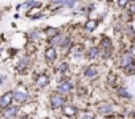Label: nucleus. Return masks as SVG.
Masks as SVG:
<instances>
[{"label": "nucleus", "instance_id": "nucleus-17", "mask_svg": "<svg viewBox=\"0 0 135 119\" xmlns=\"http://www.w3.org/2000/svg\"><path fill=\"white\" fill-rule=\"evenodd\" d=\"M84 76H85L86 78H94V77H97V76H98V68H97L95 65L88 66V68L85 69V72H84Z\"/></svg>", "mask_w": 135, "mask_h": 119}, {"label": "nucleus", "instance_id": "nucleus-28", "mask_svg": "<svg viewBox=\"0 0 135 119\" xmlns=\"http://www.w3.org/2000/svg\"><path fill=\"white\" fill-rule=\"evenodd\" d=\"M128 11H130L131 15H135V4H131V6L128 7Z\"/></svg>", "mask_w": 135, "mask_h": 119}, {"label": "nucleus", "instance_id": "nucleus-16", "mask_svg": "<svg viewBox=\"0 0 135 119\" xmlns=\"http://www.w3.org/2000/svg\"><path fill=\"white\" fill-rule=\"evenodd\" d=\"M41 31L37 29V28H33L28 32V38L31 40V42H36V41H40L41 40Z\"/></svg>", "mask_w": 135, "mask_h": 119}, {"label": "nucleus", "instance_id": "nucleus-25", "mask_svg": "<svg viewBox=\"0 0 135 119\" xmlns=\"http://www.w3.org/2000/svg\"><path fill=\"white\" fill-rule=\"evenodd\" d=\"M77 118H89V119H93V118H95V115L94 114H89V112H82V114L77 115Z\"/></svg>", "mask_w": 135, "mask_h": 119}, {"label": "nucleus", "instance_id": "nucleus-13", "mask_svg": "<svg viewBox=\"0 0 135 119\" xmlns=\"http://www.w3.org/2000/svg\"><path fill=\"white\" fill-rule=\"evenodd\" d=\"M97 112L101 115V116H107L113 112V106L110 103H101L97 108Z\"/></svg>", "mask_w": 135, "mask_h": 119}, {"label": "nucleus", "instance_id": "nucleus-19", "mask_svg": "<svg viewBox=\"0 0 135 119\" xmlns=\"http://www.w3.org/2000/svg\"><path fill=\"white\" fill-rule=\"evenodd\" d=\"M61 31L58 29V28H54V27H45L44 29H42V33L49 38V37H53V36H56V34H58Z\"/></svg>", "mask_w": 135, "mask_h": 119}, {"label": "nucleus", "instance_id": "nucleus-15", "mask_svg": "<svg viewBox=\"0 0 135 119\" xmlns=\"http://www.w3.org/2000/svg\"><path fill=\"white\" fill-rule=\"evenodd\" d=\"M131 62H134V56L131 54V52H126V53H123L122 57H120V62H119L120 68H126V66L130 65Z\"/></svg>", "mask_w": 135, "mask_h": 119}, {"label": "nucleus", "instance_id": "nucleus-18", "mask_svg": "<svg viewBox=\"0 0 135 119\" xmlns=\"http://www.w3.org/2000/svg\"><path fill=\"white\" fill-rule=\"evenodd\" d=\"M99 54L101 53H99V48L98 46H90L88 53H86V57H88V60H95V58H98Z\"/></svg>", "mask_w": 135, "mask_h": 119}, {"label": "nucleus", "instance_id": "nucleus-1", "mask_svg": "<svg viewBox=\"0 0 135 119\" xmlns=\"http://www.w3.org/2000/svg\"><path fill=\"white\" fill-rule=\"evenodd\" d=\"M12 95H13V102L16 105H20V106L25 105L27 102H29V98H31L29 91L25 87H23V86H19L15 90H12Z\"/></svg>", "mask_w": 135, "mask_h": 119}, {"label": "nucleus", "instance_id": "nucleus-9", "mask_svg": "<svg viewBox=\"0 0 135 119\" xmlns=\"http://www.w3.org/2000/svg\"><path fill=\"white\" fill-rule=\"evenodd\" d=\"M12 102H13L12 90H9V91H6L3 95H0V107H2V110H3V108H6L7 106H9Z\"/></svg>", "mask_w": 135, "mask_h": 119}, {"label": "nucleus", "instance_id": "nucleus-23", "mask_svg": "<svg viewBox=\"0 0 135 119\" xmlns=\"http://www.w3.org/2000/svg\"><path fill=\"white\" fill-rule=\"evenodd\" d=\"M117 93H118V95L119 97H123V98H131V94L127 91V89H124V87H119L118 90H117Z\"/></svg>", "mask_w": 135, "mask_h": 119}, {"label": "nucleus", "instance_id": "nucleus-20", "mask_svg": "<svg viewBox=\"0 0 135 119\" xmlns=\"http://www.w3.org/2000/svg\"><path fill=\"white\" fill-rule=\"evenodd\" d=\"M97 27H98V21L97 20H88L85 23V25H84V29L86 32H94L97 29Z\"/></svg>", "mask_w": 135, "mask_h": 119}, {"label": "nucleus", "instance_id": "nucleus-21", "mask_svg": "<svg viewBox=\"0 0 135 119\" xmlns=\"http://www.w3.org/2000/svg\"><path fill=\"white\" fill-rule=\"evenodd\" d=\"M68 70H69V64H68L66 61L60 62V64L57 65V68H56V72H57L58 74H64V73H66Z\"/></svg>", "mask_w": 135, "mask_h": 119}, {"label": "nucleus", "instance_id": "nucleus-31", "mask_svg": "<svg viewBox=\"0 0 135 119\" xmlns=\"http://www.w3.org/2000/svg\"><path fill=\"white\" fill-rule=\"evenodd\" d=\"M0 112H2V107H0Z\"/></svg>", "mask_w": 135, "mask_h": 119}, {"label": "nucleus", "instance_id": "nucleus-6", "mask_svg": "<svg viewBox=\"0 0 135 119\" xmlns=\"http://www.w3.org/2000/svg\"><path fill=\"white\" fill-rule=\"evenodd\" d=\"M44 57H45V61L48 65H53L56 61H57V57H58V53H57V49L52 45H49L45 52H44Z\"/></svg>", "mask_w": 135, "mask_h": 119}, {"label": "nucleus", "instance_id": "nucleus-27", "mask_svg": "<svg viewBox=\"0 0 135 119\" xmlns=\"http://www.w3.org/2000/svg\"><path fill=\"white\" fill-rule=\"evenodd\" d=\"M128 2H130V0H118V6L123 8V7H126V6H127V3H128Z\"/></svg>", "mask_w": 135, "mask_h": 119}, {"label": "nucleus", "instance_id": "nucleus-4", "mask_svg": "<svg viewBox=\"0 0 135 119\" xmlns=\"http://www.w3.org/2000/svg\"><path fill=\"white\" fill-rule=\"evenodd\" d=\"M73 90H74V83H73L69 78L65 80V81H62V82H58V85H57V87H56V91L60 93V94H62V95L69 94V93H72Z\"/></svg>", "mask_w": 135, "mask_h": 119}, {"label": "nucleus", "instance_id": "nucleus-26", "mask_svg": "<svg viewBox=\"0 0 135 119\" xmlns=\"http://www.w3.org/2000/svg\"><path fill=\"white\" fill-rule=\"evenodd\" d=\"M7 81H8V76H7V74H3V73H0V86L4 85Z\"/></svg>", "mask_w": 135, "mask_h": 119}, {"label": "nucleus", "instance_id": "nucleus-2", "mask_svg": "<svg viewBox=\"0 0 135 119\" xmlns=\"http://www.w3.org/2000/svg\"><path fill=\"white\" fill-rule=\"evenodd\" d=\"M66 103V97L60 94V93H54V94H50L49 97V106L52 110H60L64 105Z\"/></svg>", "mask_w": 135, "mask_h": 119}, {"label": "nucleus", "instance_id": "nucleus-12", "mask_svg": "<svg viewBox=\"0 0 135 119\" xmlns=\"http://www.w3.org/2000/svg\"><path fill=\"white\" fill-rule=\"evenodd\" d=\"M64 38H65V36L60 32L58 34H56L53 37H49L48 38V44L52 45V46H54V48H60L62 45V42H64Z\"/></svg>", "mask_w": 135, "mask_h": 119}, {"label": "nucleus", "instance_id": "nucleus-5", "mask_svg": "<svg viewBox=\"0 0 135 119\" xmlns=\"http://www.w3.org/2000/svg\"><path fill=\"white\" fill-rule=\"evenodd\" d=\"M2 114V118H6V119H9V118H16L19 116L20 114V105H9L7 106L6 108H3V111L0 112Z\"/></svg>", "mask_w": 135, "mask_h": 119}, {"label": "nucleus", "instance_id": "nucleus-10", "mask_svg": "<svg viewBox=\"0 0 135 119\" xmlns=\"http://www.w3.org/2000/svg\"><path fill=\"white\" fill-rule=\"evenodd\" d=\"M49 76L48 74H45V73H41V74H38L37 77H36V80H35V85L38 87V89H44L45 86H48L49 85Z\"/></svg>", "mask_w": 135, "mask_h": 119}, {"label": "nucleus", "instance_id": "nucleus-24", "mask_svg": "<svg viewBox=\"0 0 135 119\" xmlns=\"http://www.w3.org/2000/svg\"><path fill=\"white\" fill-rule=\"evenodd\" d=\"M124 69V73L126 74H135V62H131L130 65H127L126 68H123Z\"/></svg>", "mask_w": 135, "mask_h": 119}, {"label": "nucleus", "instance_id": "nucleus-30", "mask_svg": "<svg viewBox=\"0 0 135 119\" xmlns=\"http://www.w3.org/2000/svg\"><path fill=\"white\" fill-rule=\"evenodd\" d=\"M132 115H134V116H135V111H134V112H132Z\"/></svg>", "mask_w": 135, "mask_h": 119}, {"label": "nucleus", "instance_id": "nucleus-3", "mask_svg": "<svg viewBox=\"0 0 135 119\" xmlns=\"http://www.w3.org/2000/svg\"><path fill=\"white\" fill-rule=\"evenodd\" d=\"M113 52V44H111V40L109 37H102L101 41H99V53H102L103 58H107Z\"/></svg>", "mask_w": 135, "mask_h": 119}, {"label": "nucleus", "instance_id": "nucleus-22", "mask_svg": "<svg viewBox=\"0 0 135 119\" xmlns=\"http://www.w3.org/2000/svg\"><path fill=\"white\" fill-rule=\"evenodd\" d=\"M36 6H41L37 0H27L24 4H21V7H23V8H27V9H29V8H32V7H36Z\"/></svg>", "mask_w": 135, "mask_h": 119}, {"label": "nucleus", "instance_id": "nucleus-8", "mask_svg": "<svg viewBox=\"0 0 135 119\" xmlns=\"http://www.w3.org/2000/svg\"><path fill=\"white\" fill-rule=\"evenodd\" d=\"M69 53H70L73 57H76V58H81V57H84L85 46H84L82 44H72Z\"/></svg>", "mask_w": 135, "mask_h": 119}, {"label": "nucleus", "instance_id": "nucleus-29", "mask_svg": "<svg viewBox=\"0 0 135 119\" xmlns=\"http://www.w3.org/2000/svg\"><path fill=\"white\" fill-rule=\"evenodd\" d=\"M114 78H115V77H114L113 74L109 76V83H110V85H114Z\"/></svg>", "mask_w": 135, "mask_h": 119}, {"label": "nucleus", "instance_id": "nucleus-7", "mask_svg": "<svg viewBox=\"0 0 135 119\" xmlns=\"http://www.w3.org/2000/svg\"><path fill=\"white\" fill-rule=\"evenodd\" d=\"M60 110H61L62 115H64V116H68V118H77V115H78V108H77V106H74V105H72V103H65Z\"/></svg>", "mask_w": 135, "mask_h": 119}, {"label": "nucleus", "instance_id": "nucleus-14", "mask_svg": "<svg viewBox=\"0 0 135 119\" xmlns=\"http://www.w3.org/2000/svg\"><path fill=\"white\" fill-rule=\"evenodd\" d=\"M29 57L28 56H24V57H20L19 61L16 64V70L17 72H24L25 69H28V65H29Z\"/></svg>", "mask_w": 135, "mask_h": 119}, {"label": "nucleus", "instance_id": "nucleus-11", "mask_svg": "<svg viewBox=\"0 0 135 119\" xmlns=\"http://www.w3.org/2000/svg\"><path fill=\"white\" fill-rule=\"evenodd\" d=\"M52 6L58 7H66V8H74L76 7V0H50Z\"/></svg>", "mask_w": 135, "mask_h": 119}]
</instances>
